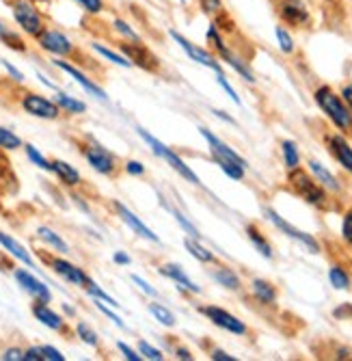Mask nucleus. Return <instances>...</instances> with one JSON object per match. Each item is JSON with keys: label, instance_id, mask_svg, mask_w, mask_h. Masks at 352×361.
<instances>
[{"label": "nucleus", "instance_id": "nucleus-1", "mask_svg": "<svg viewBox=\"0 0 352 361\" xmlns=\"http://www.w3.org/2000/svg\"><path fill=\"white\" fill-rule=\"evenodd\" d=\"M313 100H315L318 109L331 119V123L339 130L341 135L352 133V111L346 106L341 95L335 93V89H331L329 85L318 87L313 91Z\"/></svg>", "mask_w": 352, "mask_h": 361}, {"label": "nucleus", "instance_id": "nucleus-2", "mask_svg": "<svg viewBox=\"0 0 352 361\" xmlns=\"http://www.w3.org/2000/svg\"><path fill=\"white\" fill-rule=\"evenodd\" d=\"M84 156V160L91 165V169H95L100 176L106 178H119L123 173V162L117 154H113L111 149H106L100 141H95L93 137H87L84 143H80L78 147Z\"/></svg>", "mask_w": 352, "mask_h": 361}, {"label": "nucleus", "instance_id": "nucleus-3", "mask_svg": "<svg viewBox=\"0 0 352 361\" xmlns=\"http://www.w3.org/2000/svg\"><path fill=\"white\" fill-rule=\"evenodd\" d=\"M287 186H290V190L294 195H298L309 206H313L318 210L329 208V190L320 186L315 182V178L309 176L305 169H301V167L290 169V173H287Z\"/></svg>", "mask_w": 352, "mask_h": 361}, {"label": "nucleus", "instance_id": "nucleus-4", "mask_svg": "<svg viewBox=\"0 0 352 361\" xmlns=\"http://www.w3.org/2000/svg\"><path fill=\"white\" fill-rule=\"evenodd\" d=\"M137 135L149 145V149L160 158V160H165L167 162V165L180 176V178H184V182H190V184H193V186H201V180H199V176L193 171V169H190L188 165H186V162H184V158L177 154V152H173L169 145H165L163 141H158L153 135H149L147 133V130L145 128H137Z\"/></svg>", "mask_w": 352, "mask_h": 361}, {"label": "nucleus", "instance_id": "nucleus-5", "mask_svg": "<svg viewBox=\"0 0 352 361\" xmlns=\"http://www.w3.org/2000/svg\"><path fill=\"white\" fill-rule=\"evenodd\" d=\"M11 13L15 24L26 32L28 37H39L42 32L48 28L46 18L42 16V11L30 3V0H13L11 3Z\"/></svg>", "mask_w": 352, "mask_h": 361}, {"label": "nucleus", "instance_id": "nucleus-6", "mask_svg": "<svg viewBox=\"0 0 352 361\" xmlns=\"http://www.w3.org/2000/svg\"><path fill=\"white\" fill-rule=\"evenodd\" d=\"M119 52L132 63V68H139L149 74H160L163 72V61H160L149 46L141 42H119Z\"/></svg>", "mask_w": 352, "mask_h": 361}, {"label": "nucleus", "instance_id": "nucleus-7", "mask_svg": "<svg viewBox=\"0 0 352 361\" xmlns=\"http://www.w3.org/2000/svg\"><path fill=\"white\" fill-rule=\"evenodd\" d=\"M37 44H39V48L44 52H48L52 56H58V59H72V56H76L80 52L76 48V44L65 35V32H61L56 28H46L37 37Z\"/></svg>", "mask_w": 352, "mask_h": 361}, {"label": "nucleus", "instance_id": "nucleus-8", "mask_svg": "<svg viewBox=\"0 0 352 361\" xmlns=\"http://www.w3.org/2000/svg\"><path fill=\"white\" fill-rule=\"evenodd\" d=\"M197 312L201 316H206L214 326H218V329L227 331V334H234V336H246L249 334V326L238 316H234L232 312L222 310L218 305H199Z\"/></svg>", "mask_w": 352, "mask_h": 361}, {"label": "nucleus", "instance_id": "nucleus-9", "mask_svg": "<svg viewBox=\"0 0 352 361\" xmlns=\"http://www.w3.org/2000/svg\"><path fill=\"white\" fill-rule=\"evenodd\" d=\"M264 214H266V219L279 229L281 234H285L287 238H292V240H296L298 245H303L309 253H320V243L311 236V234H307V232H303V229H298V227H294L292 223H287L277 210H272V208H264Z\"/></svg>", "mask_w": 352, "mask_h": 361}, {"label": "nucleus", "instance_id": "nucleus-10", "mask_svg": "<svg viewBox=\"0 0 352 361\" xmlns=\"http://www.w3.org/2000/svg\"><path fill=\"white\" fill-rule=\"evenodd\" d=\"M171 37H173V42L188 54V59L190 61H195V63H199V65H203V68H208V70H212L214 74H220L222 72V68H220V61H218V56L216 54H212L210 50H206V48H201L199 44H193L188 37H184L182 32H177V30H171Z\"/></svg>", "mask_w": 352, "mask_h": 361}, {"label": "nucleus", "instance_id": "nucleus-11", "mask_svg": "<svg viewBox=\"0 0 352 361\" xmlns=\"http://www.w3.org/2000/svg\"><path fill=\"white\" fill-rule=\"evenodd\" d=\"M111 208H113V212L117 214V219L121 221V223H125V227L130 229L132 234H137L139 238H143V240H147V243H153V245H160V236L153 232V229L149 227V225H145L130 208H127L125 204H121V202H111Z\"/></svg>", "mask_w": 352, "mask_h": 361}, {"label": "nucleus", "instance_id": "nucleus-12", "mask_svg": "<svg viewBox=\"0 0 352 361\" xmlns=\"http://www.w3.org/2000/svg\"><path fill=\"white\" fill-rule=\"evenodd\" d=\"M199 135L208 141V147H210V154H212L214 162H234V165H240L242 169L249 167V162H246L234 147H230L225 141L218 139L214 133H210L208 128H201V126H199Z\"/></svg>", "mask_w": 352, "mask_h": 361}, {"label": "nucleus", "instance_id": "nucleus-13", "mask_svg": "<svg viewBox=\"0 0 352 361\" xmlns=\"http://www.w3.org/2000/svg\"><path fill=\"white\" fill-rule=\"evenodd\" d=\"M22 109L39 119H58L61 117V109L54 100H48V97L39 95V93H26L22 97Z\"/></svg>", "mask_w": 352, "mask_h": 361}, {"label": "nucleus", "instance_id": "nucleus-14", "mask_svg": "<svg viewBox=\"0 0 352 361\" xmlns=\"http://www.w3.org/2000/svg\"><path fill=\"white\" fill-rule=\"evenodd\" d=\"M44 259H48V264L52 267V271L56 275H61L63 279H65L68 283H72V286L84 288L91 281V277L80 267L72 264V262H68V259H63V257H46V255H44Z\"/></svg>", "mask_w": 352, "mask_h": 361}, {"label": "nucleus", "instance_id": "nucleus-15", "mask_svg": "<svg viewBox=\"0 0 352 361\" xmlns=\"http://www.w3.org/2000/svg\"><path fill=\"white\" fill-rule=\"evenodd\" d=\"M279 16L285 24H290L294 28H303L311 22V13L303 0H283L279 5Z\"/></svg>", "mask_w": 352, "mask_h": 361}, {"label": "nucleus", "instance_id": "nucleus-16", "mask_svg": "<svg viewBox=\"0 0 352 361\" xmlns=\"http://www.w3.org/2000/svg\"><path fill=\"white\" fill-rule=\"evenodd\" d=\"M56 68L61 70V72H65L68 76H72L87 93H91V95H95V97H100V100H104V102H108V95H106V91L95 82L93 78H89L84 72H80L76 65H72V63H68V61H52Z\"/></svg>", "mask_w": 352, "mask_h": 361}, {"label": "nucleus", "instance_id": "nucleus-17", "mask_svg": "<svg viewBox=\"0 0 352 361\" xmlns=\"http://www.w3.org/2000/svg\"><path fill=\"white\" fill-rule=\"evenodd\" d=\"M327 147H329L331 156L337 160V165L352 176V147H350L346 135H341V133L327 135Z\"/></svg>", "mask_w": 352, "mask_h": 361}, {"label": "nucleus", "instance_id": "nucleus-18", "mask_svg": "<svg viewBox=\"0 0 352 361\" xmlns=\"http://www.w3.org/2000/svg\"><path fill=\"white\" fill-rule=\"evenodd\" d=\"M156 271H158L160 275H163V277L175 281V283L180 286V290H186V292H190V294H201V286H197L193 279H190V277L186 275V271H184L180 264H175V262H165V264H158Z\"/></svg>", "mask_w": 352, "mask_h": 361}, {"label": "nucleus", "instance_id": "nucleus-19", "mask_svg": "<svg viewBox=\"0 0 352 361\" xmlns=\"http://www.w3.org/2000/svg\"><path fill=\"white\" fill-rule=\"evenodd\" d=\"M13 277H15V281H18L28 294H33V297H35L37 301H46V303L52 301V292H50V288H48L44 281H39L33 273H28V271H24V269H15Z\"/></svg>", "mask_w": 352, "mask_h": 361}, {"label": "nucleus", "instance_id": "nucleus-20", "mask_svg": "<svg viewBox=\"0 0 352 361\" xmlns=\"http://www.w3.org/2000/svg\"><path fill=\"white\" fill-rule=\"evenodd\" d=\"M216 56H218L222 63H227L230 68H232L240 78H244L246 82H255V76H253V72H251V68H249V63H246L240 54H236L227 44H222V46L216 50Z\"/></svg>", "mask_w": 352, "mask_h": 361}, {"label": "nucleus", "instance_id": "nucleus-21", "mask_svg": "<svg viewBox=\"0 0 352 361\" xmlns=\"http://www.w3.org/2000/svg\"><path fill=\"white\" fill-rule=\"evenodd\" d=\"M33 314H35V318L42 322V324H46L48 329H52V331H58V334H63V331H68V324H65V320H63L54 310H50L48 307V303L46 301H37L35 305H33Z\"/></svg>", "mask_w": 352, "mask_h": 361}, {"label": "nucleus", "instance_id": "nucleus-22", "mask_svg": "<svg viewBox=\"0 0 352 361\" xmlns=\"http://www.w3.org/2000/svg\"><path fill=\"white\" fill-rule=\"evenodd\" d=\"M309 171H311V176L315 178V182H318L320 186H322V188H327L329 192H341V190H344L341 182L322 165V162L309 160Z\"/></svg>", "mask_w": 352, "mask_h": 361}, {"label": "nucleus", "instance_id": "nucleus-23", "mask_svg": "<svg viewBox=\"0 0 352 361\" xmlns=\"http://www.w3.org/2000/svg\"><path fill=\"white\" fill-rule=\"evenodd\" d=\"M244 232H246L249 243L255 247V251H258L262 257H266V259H272V257H275V251H272L270 240L264 236V232H262V229H260L258 225H255V223H249Z\"/></svg>", "mask_w": 352, "mask_h": 361}, {"label": "nucleus", "instance_id": "nucleus-24", "mask_svg": "<svg viewBox=\"0 0 352 361\" xmlns=\"http://www.w3.org/2000/svg\"><path fill=\"white\" fill-rule=\"evenodd\" d=\"M251 292H253V297L258 299L262 305H275L277 297H279L277 286L270 283L268 279H260V277L251 281Z\"/></svg>", "mask_w": 352, "mask_h": 361}, {"label": "nucleus", "instance_id": "nucleus-25", "mask_svg": "<svg viewBox=\"0 0 352 361\" xmlns=\"http://www.w3.org/2000/svg\"><path fill=\"white\" fill-rule=\"evenodd\" d=\"M212 279L218 283V286H222L225 290H232V292H238L240 288H242V279H240V275L234 271V269H230V267H220V264H216L214 269H212Z\"/></svg>", "mask_w": 352, "mask_h": 361}, {"label": "nucleus", "instance_id": "nucleus-26", "mask_svg": "<svg viewBox=\"0 0 352 361\" xmlns=\"http://www.w3.org/2000/svg\"><path fill=\"white\" fill-rule=\"evenodd\" d=\"M0 247H5V251H9V255H13L15 259H20L22 264H26L28 269H35V262H33V257H30V253L15 238H11L9 234L0 232Z\"/></svg>", "mask_w": 352, "mask_h": 361}, {"label": "nucleus", "instance_id": "nucleus-27", "mask_svg": "<svg viewBox=\"0 0 352 361\" xmlns=\"http://www.w3.org/2000/svg\"><path fill=\"white\" fill-rule=\"evenodd\" d=\"M50 165H52V173H56V178L65 186H78L82 182L80 173L70 165V162H65V160H52Z\"/></svg>", "mask_w": 352, "mask_h": 361}, {"label": "nucleus", "instance_id": "nucleus-28", "mask_svg": "<svg viewBox=\"0 0 352 361\" xmlns=\"http://www.w3.org/2000/svg\"><path fill=\"white\" fill-rule=\"evenodd\" d=\"M160 206H163V208H165V210H167V212H169V214H171V216H173L175 221H177V225H180V227L184 229V234H186V236L201 240V234H199L197 225H195V223H190V221H188V219H186V216H184V214H182L180 210H177V208H173L171 204H167L163 195H160Z\"/></svg>", "mask_w": 352, "mask_h": 361}, {"label": "nucleus", "instance_id": "nucleus-29", "mask_svg": "<svg viewBox=\"0 0 352 361\" xmlns=\"http://www.w3.org/2000/svg\"><path fill=\"white\" fill-rule=\"evenodd\" d=\"M184 247H186V251H188L190 255H193L197 262H201V264H216V255H214L210 249H206V247L201 245V240L186 236V238H184Z\"/></svg>", "mask_w": 352, "mask_h": 361}, {"label": "nucleus", "instance_id": "nucleus-30", "mask_svg": "<svg viewBox=\"0 0 352 361\" xmlns=\"http://www.w3.org/2000/svg\"><path fill=\"white\" fill-rule=\"evenodd\" d=\"M54 102L58 104V109H61L63 113H70V115H82V113H87V104H84V102L76 100V97H72V95H68V93H63V91H58V93L54 95Z\"/></svg>", "mask_w": 352, "mask_h": 361}, {"label": "nucleus", "instance_id": "nucleus-31", "mask_svg": "<svg viewBox=\"0 0 352 361\" xmlns=\"http://www.w3.org/2000/svg\"><path fill=\"white\" fill-rule=\"evenodd\" d=\"M0 42L15 52H26V42L22 39V35H18V32L11 26H7L3 20H0Z\"/></svg>", "mask_w": 352, "mask_h": 361}, {"label": "nucleus", "instance_id": "nucleus-32", "mask_svg": "<svg viewBox=\"0 0 352 361\" xmlns=\"http://www.w3.org/2000/svg\"><path fill=\"white\" fill-rule=\"evenodd\" d=\"M281 154H283V162H285V169H296L301 167V152H298V145L290 139L281 141Z\"/></svg>", "mask_w": 352, "mask_h": 361}, {"label": "nucleus", "instance_id": "nucleus-33", "mask_svg": "<svg viewBox=\"0 0 352 361\" xmlns=\"http://www.w3.org/2000/svg\"><path fill=\"white\" fill-rule=\"evenodd\" d=\"M147 310H149V314L160 322V324H165V326H169V329H173V326L177 324V320H175V316H173V312L171 310H167V305H163V303H158V301H149L147 303Z\"/></svg>", "mask_w": 352, "mask_h": 361}, {"label": "nucleus", "instance_id": "nucleus-34", "mask_svg": "<svg viewBox=\"0 0 352 361\" xmlns=\"http://www.w3.org/2000/svg\"><path fill=\"white\" fill-rule=\"evenodd\" d=\"M111 26H113V30L117 32V35L121 37V42H141V35L137 32V28L130 22H125L123 18H113Z\"/></svg>", "mask_w": 352, "mask_h": 361}, {"label": "nucleus", "instance_id": "nucleus-35", "mask_svg": "<svg viewBox=\"0 0 352 361\" xmlns=\"http://www.w3.org/2000/svg\"><path fill=\"white\" fill-rule=\"evenodd\" d=\"M37 236L46 243V245H50L52 249H56L58 253H70V245L65 243V240H63L56 232H52V229L50 227H39L37 229Z\"/></svg>", "mask_w": 352, "mask_h": 361}, {"label": "nucleus", "instance_id": "nucleus-36", "mask_svg": "<svg viewBox=\"0 0 352 361\" xmlns=\"http://www.w3.org/2000/svg\"><path fill=\"white\" fill-rule=\"evenodd\" d=\"M84 292L89 294L91 299H98V301H102V303H106V305H111V307H115V310H119L121 307V303L117 301V299H113L108 292H104L98 283H95L93 279L84 286Z\"/></svg>", "mask_w": 352, "mask_h": 361}, {"label": "nucleus", "instance_id": "nucleus-37", "mask_svg": "<svg viewBox=\"0 0 352 361\" xmlns=\"http://www.w3.org/2000/svg\"><path fill=\"white\" fill-rule=\"evenodd\" d=\"M91 48L98 52L100 56H104V59H108L111 63H115V65H119V68H125V70H130L132 68V63L127 61L121 52H115V50H111V48H106V46H102V44H91Z\"/></svg>", "mask_w": 352, "mask_h": 361}, {"label": "nucleus", "instance_id": "nucleus-38", "mask_svg": "<svg viewBox=\"0 0 352 361\" xmlns=\"http://www.w3.org/2000/svg\"><path fill=\"white\" fill-rule=\"evenodd\" d=\"M329 281H331V286H333L335 290H350V288H352L350 275L346 273L344 267H337V264L329 269Z\"/></svg>", "mask_w": 352, "mask_h": 361}, {"label": "nucleus", "instance_id": "nucleus-39", "mask_svg": "<svg viewBox=\"0 0 352 361\" xmlns=\"http://www.w3.org/2000/svg\"><path fill=\"white\" fill-rule=\"evenodd\" d=\"M275 35H277V44H279V48H281L283 54H294L296 44H294V37H292L290 30H287L285 26H277L275 28Z\"/></svg>", "mask_w": 352, "mask_h": 361}, {"label": "nucleus", "instance_id": "nucleus-40", "mask_svg": "<svg viewBox=\"0 0 352 361\" xmlns=\"http://www.w3.org/2000/svg\"><path fill=\"white\" fill-rule=\"evenodd\" d=\"M76 334H78V338H80L87 346H91V348H100V336L95 334L87 322H78V324H76Z\"/></svg>", "mask_w": 352, "mask_h": 361}, {"label": "nucleus", "instance_id": "nucleus-41", "mask_svg": "<svg viewBox=\"0 0 352 361\" xmlns=\"http://www.w3.org/2000/svg\"><path fill=\"white\" fill-rule=\"evenodd\" d=\"M74 3L89 16H102L108 9L106 0H74Z\"/></svg>", "mask_w": 352, "mask_h": 361}, {"label": "nucleus", "instance_id": "nucleus-42", "mask_svg": "<svg viewBox=\"0 0 352 361\" xmlns=\"http://www.w3.org/2000/svg\"><path fill=\"white\" fill-rule=\"evenodd\" d=\"M24 149H26V156H28V160L33 162V165H37L39 169H44V171H52V165H50V160H46V156L44 154H39L37 152V147H33V145H24Z\"/></svg>", "mask_w": 352, "mask_h": 361}, {"label": "nucleus", "instance_id": "nucleus-43", "mask_svg": "<svg viewBox=\"0 0 352 361\" xmlns=\"http://www.w3.org/2000/svg\"><path fill=\"white\" fill-rule=\"evenodd\" d=\"M0 147L3 149H18V147H22V139L18 135H13L11 130L0 126Z\"/></svg>", "mask_w": 352, "mask_h": 361}, {"label": "nucleus", "instance_id": "nucleus-44", "mask_svg": "<svg viewBox=\"0 0 352 361\" xmlns=\"http://www.w3.org/2000/svg\"><path fill=\"white\" fill-rule=\"evenodd\" d=\"M216 82L220 85V89L225 91L230 97H232V102H236V104H242V100H240V95L236 93V89L232 87V82L227 80V76H225V72H220V74H216Z\"/></svg>", "mask_w": 352, "mask_h": 361}, {"label": "nucleus", "instance_id": "nucleus-45", "mask_svg": "<svg viewBox=\"0 0 352 361\" xmlns=\"http://www.w3.org/2000/svg\"><path fill=\"white\" fill-rule=\"evenodd\" d=\"M341 238L346 245L352 247V208H348L344 212V219H341Z\"/></svg>", "mask_w": 352, "mask_h": 361}, {"label": "nucleus", "instance_id": "nucleus-46", "mask_svg": "<svg viewBox=\"0 0 352 361\" xmlns=\"http://www.w3.org/2000/svg\"><path fill=\"white\" fill-rule=\"evenodd\" d=\"M139 353L143 355V359H151V361H163L165 355L158 348H153L151 344H147L145 340H139Z\"/></svg>", "mask_w": 352, "mask_h": 361}, {"label": "nucleus", "instance_id": "nucleus-47", "mask_svg": "<svg viewBox=\"0 0 352 361\" xmlns=\"http://www.w3.org/2000/svg\"><path fill=\"white\" fill-rule=\"evenodd\" d=\"M199 9L206 16H220L222 13V0H199Z\"/></svg>", "mask_w": 352, "mask_h": 361}, {"label": "nucleus", "instance_id": "nucleus-48", "mask_svg": "<svg viewBox=\"0 0 352 361\" xmlns=\"http://www.w3.org/2000/svg\"><path fill=\"white\" fill-rule=\"evenodd\" d=\"M93 301H95V307H98L106 318H111V320L119 326V329H125V322L121 320V316H119V314H115V312H113V307H111V305H106V303H102V301H98V299H93Z\"/></svg>", "mask_w": 352, "mask_h": 361}, {"label": "nucleus", "instance_id": "nucleus-49", "mask_svg": "<svg viewBox=\"0 0 352 361\" xmlns=\"http://www.w3.org/2000/svg\"><path fill=\"white\" fill-rule=\"evenodd\" d=\"M130 279H132V283L139 286V290H141L143 294H147V297H151V299H158V297H160V292H158L149 281H145L141 275H130Z\"/></svg>", "mask_w": 352, "mask_h": 361}, {"label": "nucleus", "instance_id": "nucleus-50", "mask_svg": "<svg viewBox=\"0 0 352 361\" xmlns=\"http://www.w3.org/2000/svg\"><path fill=\"white\" fill-rule=\"evenodd\" d=\"M123 173H127V176H134V178H141V176H145V165L141 160H125L123 162Z\"/></svg>", "mask_w": 352, "mask_h": 361}, {"label": "nucleus", "instance_id": "nucleus-51", "mask_svg": "<svg viewBox=\"0 0 352 361\" xmlns=\"http://www.w3.org/2000/svg\"><path fill=\"white\" fill-rule=\"evenodd\" d=\"M117 348L121 350V355H123L127 361H141V359H143V355H141L139 350H134L132 346H127L125 342H117Z\"/></svg>", "mask_w": 352, "mask_h": 361}, {"label": "nucleus", "instance_id": "nucleus-52", "mask_svg": "<svg viewBox=\"0 0 352 361\" xmlns=\"http://www.w3.org/2000/svg\"><path fill=\"white\" fill-rule=\"evenodd\" d=\"M42 353L48 361H65V355H61L54 346H42Z\"/></svg>", "mask_w": 352, "mask_h": 361}, {"label": "nucleus", "instance_id": "nucleus-53", "mask_svg": "<svg viewBox=\"0 0 352 361\" xmlns=\"http://www.w3.org/2000/svg\"><path fill=\"white\" fill-rule=\"evenodd\" d=\"M24 361H44L42 346H33V348L24 350Z\"/></svg>", "mask_w": 352, "mask_h": 361}, {"label": "nucleus", "instance_id": "nucleus-54", "mask_svg": "<svg viewBox=\"0 0 352 361\" xmlns=\"http://www.w3.org/2000/svg\"><path fill=\"white\" fill-rule=\"evenodd\" d=\"M210 357H212L214 361H236L234 355H230L227 350H220V348H212V350H210Z\"/></svg>", "mask_w": 352, "mask_h": 361}, {"label": "nucleus", "instance_id": "nucleus-55", "mask_svg": "<svg viewBox=\"0 0 352 361\" xmlns=\"http://www.w3.org/2000/svg\"><path fill=\"white\" fill-rule=\"evenodd\" d=\"M113 262H115V264H119V267H130L132 264V257L127 255L125 251H115Z\"/></svg>", "mask_w": 352, "mask_h": 361}, {"label": "nucleus", "instance_id": "nucleus-56", "mask_svg": "<svg viewBox=\"0 0 352 361\" xmlns=\"http://www.w3.org/2000/svg\"><path fill=\"white\" fill-rule=\"evenodd\" d=\"M5 361H24V350L22 348H9L3 353Z\"/></svg>", "mask_w": 352, "mask_h": 361}, {"label": "nucleus", "instance_id": "nucleus-57", "mask_svg": "<svg viewBox=\"0 0 352 361\" xmlns=\"http://www.w3.org/2000/svg\"><path fill=\"white\" fill-rule=\"evenodd\" d=\"M339 95H341V100L346 102V106L352 111V82L344 85V87H341V91H339Z\"/></svg>", "mask_w": 352, "mask_h": 361}, {"label": "nucleus", "instance_id": "nucleus-58", "mask_svg": "<svg viewBox=\"0 0 352 361\" xmlns=\"http://www.w3.org/2000/svg\"><path fill=\"white\" fill-rule=\"evenodd\" d=\"M3 68H5V70L9 72V76H11V78H13L15 82H24V74H22L20 70H15V68H13V65H11V63L3 61Z\"/></svg>", "mask_w": 352, "mask_h": 361}, {"label": "nucleus", "instance_id": "nucleus-59", "mask_svg": "<svg viewBox=\"0 0 352 361\" xmlns=\"http://www.w3.org/2000/svg\"><path fill=\"white\" fill-rule=\"evenodd\" d=\"M173 353H175V357H177V359H186V361H190V359H195V355H193V353H190V350H188L186 346H177V348H175Z\"/></svg>", "mask_w": 352, "mask_h": 361}, {"label": "nucleus", "instance_id": "nucleus-60", "mask_svg": "<svg viewBox=\"0 0 352 361\" xmlns=\"http://www.w3.org/2000/svg\"><path fill=\"white\" fill-rule=\"evenodd\" d=\"M212 113H214V115H216L218 119H222V121H227V123H232V126H236V119H234V117H230V115H227L225 111H216V109H214Z\"/></svg>", "mask_w": 352, "mask_h": 361}]
</instances>
